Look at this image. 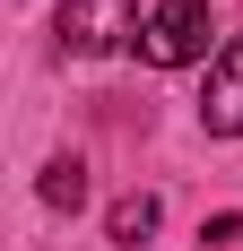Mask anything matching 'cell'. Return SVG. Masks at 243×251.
I'll return each mask as SVG.
<instances>
[{"label": "cell", "mask_w": 243, "mask_h": 251, "mask_svg": "<svg viewBox=\"0 0 243 251\" xmlns=\"http://www.w3.org/2000/svg\"><path fill=\"white\" fill-rule=\"evenodd\" d=\"M87 200V165H78V156H52L44 165V208H78Z\"/></svg>", "instance_id": "4"}, {"label": "cell", "mask_w": 243, "mask_h": 251, "mask_svg": "<svg viewBox=\"0 0 243 251\" xmlns=\"http://www.w3.org/2000/svg\"><path fill=\"white\" fill-rule=\"evenodd\" d=\"M200 130H209V139H243V35L209 61V87H200Z\"/></svg>", "instance_id": "3"}, {"label": "cell", "mask_w": 243, "mask_h": 251, "mask_svg": "<svg viewBox=\"0 0 243 251\" xmlns=\"http://www.w3.org/2000/svg\"><path fill=\"white\" fill-rule=\"evenodd\" d=\"M139 44V0H61V52H113Z\"/></svg>", "instance_id": "2"}, {"label": "cell", "mask_w": 243, "mask_h": 251, "mask_svg": "<svg viewBox=\"0 0 243 251\" xmlns=\"http://www.w3.org/2000/svg\"><path fill=\"white\" fill-rule=\"evenodd\" d=\"M139 61L148 70H191L209 61V0H156L139 26Z\"/></svg>", "instance_id": "1"}, {"label": "cell", "mask_w": 243, "mask_h": 251, "mask_svg": "<svg viewBox=\"0 0 243 251\" xmlns=\"http://www.w3.org/2000/svg\"><path fill=\"white\" fill-rule=\"evenodd\" d=\"M104 226H113V243H148V234H156V200H148V191H130V200H113V217H104Z\"/></svg>", "instance_id": "5"}]
</instances>
